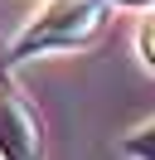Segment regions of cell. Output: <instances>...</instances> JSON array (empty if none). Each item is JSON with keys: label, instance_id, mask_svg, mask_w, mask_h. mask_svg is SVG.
I'll use <instances>...</instances> for the list:
<instances>
[{"label": "cell", "instance_id": "cell-1", "mask_svg": "<svg viewBox=\"0 0 155 160\" xmlns=\"http://www.w3.org/2000/svg\"><path fill=\"white\" fill-rule=\"evenodd\" d=\"M102 24H107V0H48L24 24V34L10 44V63L58 53V49H82L87 39L102 34Z\"/></svg>", "mask_w": 155, "mask_h": 160}, {"label": "cell", "instance_id": "cell-2", "mask_svg": "<svg viewBox=\"0 0 155 160\" xmlns=\"http://www.w3.org/2000/svg\"><path fill=\"white\" fill-rule=\"evenodd\" d=\"M0 160H44L39 117L15 88L0 92Z\"/></svg>", "mask_w": 155, "mask_h": 160}, {"label": "cell", "instance_id": "cell-3", "mask_svg": "<svg viewBox=\"0 0 155 160\" xmlns=\"http://www.w3.org/2000/svg\"><path fill=\"white\" fill-rule=\"evenodd\" d=\"M121 150H126V160H155V117L145 121V126H136L131 136L121 141Z\"/></svg>", "mask_w": 155, "mask_h": 160}, {"label": "cell", "instance_id": "cell-4", "mask_svg": "<svg viewBox=\"0 0 155 160\" xmlns=\"http://www.w3.org/2000/svg\"><path fill=\"white\" fill-rule=\"evenodd\" d=\"M141 58H145V63L155 68V10H150V15L141 20Z\"/></svg>", "mask_w": 155, "mask_h": 160}, {"label": "cell", "instance_id": "cell-5", "mask_svg": "<svg viewBox=\"0 0 155 160\" xmlns=\"http://www.w3.org/2000/svg\"><path fill=\"white\" fill-rule=\"evenodd\" d=\"M121 5H150V0H121Z\"/></svg>", "mask_w": 155, "mask_h": 160}]
</instances>
